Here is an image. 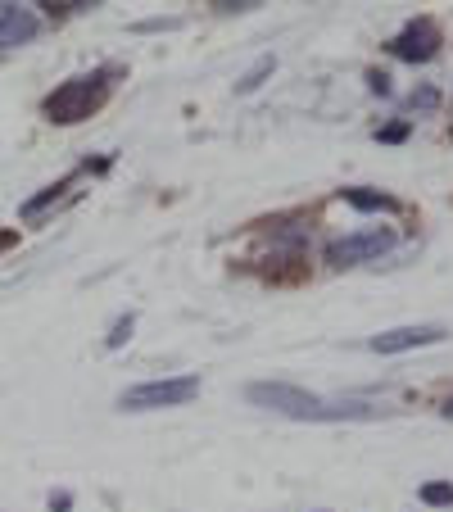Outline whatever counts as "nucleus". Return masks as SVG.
<instances>
[{
    "label": "nucleus",
    "mask_w": 453,
    "mask_h": 512,
    "mask_svg": "<svg viewBox=\"0 0 453 512\" xmlns=\"http://www.w3.org/2000/svg\"><path fill=\"white\" fill-rule=\"evenodd\" d=\"M250 404L272 408L281 417H295V422H372L376 408L367 404H345V399H322L313 390H299L290 381H254L250 390Z\"/></svg>",
    "instance_id": "obj_1"
},
{
    "label": "nucleus",
    "mask_w": 453,
    "mask_h": 512,
    "mask_svg": "<svg viewBox=\"0 0 453 512\" xmlns=\"http://www.w3.org/2000/svg\"><path fill=\"white\" fill-rule=\"evenodd\" d=\"M109 78H118V68H96V73H82V78L59 82L41 109H46V118L50 123H59V127L82 123V118H91L100 105H105L109 87H114Z\"/></svg>",
    "instance_id": "obj_2"
},
{
    "label": "nucleus",
    "mask_w": 453,
    "mask_h": 512,
    "mask_svg": "<svg viewBox=\"0 0 453 512\" xmlns=\"http://www.w3.org/2000/svg\"><path fill=\"white\" fill-rule=\"evenodd\" d=\"M200 395V377H164V381H141V386L123 390L118 408L123 413H155V408H182Z\"/></svg>",
    "instance_id": "obj_3"
},
{
    "label": "nucleus",
    "mask_w": 453,
    "mask_h": 512,
    "mask_svg": "<svg viewBox=\"0 0 453 512\" xmlns=\"http://www.w3.org/2000/svg\"><path fill=\"white\" fill-rule=\"evenodd\" d=\"M395 245V232L390 227H367V232L340 236V241L327 245V263L331 268H354V263H372Z\"/></svg>",
    "instance_id": "obj_4"
},
{
    "label": "nucleus",
    "mask_w": 453,
    "mask_h": 512,
    "mask_svg": "<svg viewBox=\"0 0 453 512\" xmlns=\"http://www.w3.org/2000/svg\"><path fill=\"white\" fill-rule=\"evenodd\" d=\"M435 50H440V28H435V19H408L404 32L390 41V55L404 59V64H426V59H435Z\"/></svg>",
    "instance_id": "obj_5"
},
{
    "label": "nucleus",
    "mask_w": 453,
    "mask_h": 512,
    "mask_svg": "<svg viewBox=\"0 0 453 512\" xmlns=\"http://www.w3.org/2000/svg\"><path fill=\"white\" fill-rule=\"evenodd\" d=\"M41 19L32 5H0V50H14V46H28L37 37Z\"/></svg>",
    "instance_id": "obj_6"
},
{
    "label": "nucleus",
    "mask_w": 453,
    "mask_h": 512,
    "mask_svg": "<svg viewBox=\"0 0 453 512\" xmlns=\"http://www.w3.org/2000/svg\"><path fill=\"white\" fill-rule=\"evenodd\" d=\"M444 327H395V331H381L372 336L376 354H408V349H422V345H440Z\"/></svg>",
    "instance_id": "obj_7"
},
{
    "label": "nucleus",
    "mask_w": 453,
    "mask_h": 512,
    "mask_svg": "<svg viewBox=\"0 0 453 512\" xmlns=\"http://www.w3.org/2000/svg\"><path fill=\"white\" fill-rule=\"evenodd\" d=\"M345 200L354 204V209H363V213H395V209H399L395 195H386V191H367V186H349Z\"/></svg>",
    "instance_id": "obj_8"
},
{
    "label": "nucleus",
    "mask_w": 453,
    "mask_h": 512,
    "mask_svg": "<svg viewBox=\"0 0 453 512\" xmlns=\"http://www.w3.org/2000/svg\"><path fill=\"white\" fill-rule=\"evenodd\" d=\"M272 68H277V55H263V59H259V64H254V68H250V73H245V78H241V82H236V96H250V91H259V87H263V82H268V78H272Z\"/></svg>",
    "instance_id": "obj_9"
},
{
    "label": "nucleus",
    "mask_w": 453,
    "mask_h": 512,
    "mask_svg": "<svg viewBox=\"0 0 453 512\" xmlns=\"http://www.w3.org/2000/svg\"><path fill=\"white\" fill-rule=\"evenodd\" d=\"M73 182H78V173H73V177H64V182H55V186H46V191H41V195H32V200L23 204V218H37L41 209H50V204H55L59 195H64Z\"/></svg>",
    "instance_id": "obj_10"
},
{
    "label": "nucleus",
    "mask_w": 453,
    "mask_h": 512,
    "mask_svg": "<svg viewBox=\"0 0 453 512\" xmlns=\"http://www.w3.org/2000/svg\"><path fill=\"white\" fill-rule=\"evenodd\" d=\"M422 503H431V508H444V503H453V481L422 485Z\"/></svg>",
    "instance_id": "obj_11"
},
{
    "label": "nucleus",
    "mask_w": 453,
    "mask_h": 512,
    "mask_svg": "<svg viewBox=\"0 0 453 512\" xmlns=\"http://www.w3.org/2000/svg\"><path fill=\"white\" fill-rule=\"evenodd\" d=\"M132 327H136V313H123V318L114 322V331H109L105 345H109V349H123L127 340H132Z\"/></svg>",
    "instance_id": "obj_12"
},
{
    "label": "nucleus",
    "mask_w": 453,
    "mask_h": 512,
    "mask_svg": "<svg viewBox=\"0 0 453 512\" xmlns=\"http://www.w3.org/2000/svg\"><path fill=\"white\" fill-rule=\"evenodd\" d=\"M213 10L218 14H245V10H259L254 0H213Z\"/></svg>",
    "instance_id": "obj_13"
},
{
    "label": "nucleus",
    "mask_w": 453,
    "mask_h": 512,
    "mask_svg": "<svg viewBox=\"0 0 453 512\" xmlns=\"http://www.w3.org/2000/svg\"><path fill=\"white\" fill-rule=\"evenodd\" d=\"M435 100H440V96H435L431 87H422V91H413V100H408V105H413V109H435Z\"/></svg>",
    "instance_id": "obj_14"
},
{
    "label": "nucleus",
    "mask_w": 453,
    "mask_h": 512,
    "mask_svg": "<svg viewBox=\"0 0 453 512\" xmlns=\"http://www.w3.org/2000/svg\"><path fill=\"white\" fill-rule=\"evenodd\" d=\"M367 87H372L376 96H390V78H386V73H376V68L367 73Z\"/></svg>",
    "instance_id": "obj_15"
},
{
    "label": "nucleus",
    "mask_w": 453,
    "mask_h": 512,
    "mask_svg": "<svg viewBox=\"0 0 453 512\" xmlns=\"http://www.w3.org/2000/svg\"><path fill=\"white\" fill-rule=\"evenodd\" d=\"M376 136H381V141H404V136H408V123H390V127H381Z\"/></svg>",
    "instance_id": "obj_16"
},
{
    "label": "nucleus",
    "mask_w": 453,
    "mask_h": 512,
    "mask_svg": "<svg viewBox=\"0 0 453 512\" xmlns=\"http://www.w3.org/2000/svg\"><path fill=\"white\" fill-rule=\"evenodd\" d=\"M50 508H55V512H68V508H73V499H68V494H50Z\"/></svg>",
    "instance_id": "obj_17"
},
{
    "label": "nucleus",
    "mask_w": 453,
    "mask_h": 512,
    "mask_svg": "<svg viewBox=\"0 0 453 512\" xmlns=\"http://www.w3.org/2000/svg\"><path fill=\"white\" fill-rule=\"evenodd\" d=\"M14 241H19V236H14V232H0V250H10Z\"/></svg>",
    "instance_id": "obj_18"
},
{
    "label": "nucleus",
    "mask_w": 453,
    "mask_h": 512,
    "mask_svg": "<svg viewBox=\"0 0 453 512\" xmlns=\"http://www.w3.org/2000/svg\"><path fill=\"white\" fill-rule=\"evenodd\" d=\"M444 417H453V395H449V399H444Z\"/></svg>",
    "instance_id": "obj_19"
}]
</instances>
